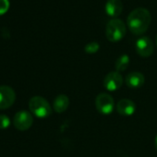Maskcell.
<instances>
[{"label": "cell", "instance_id": "7", "mask_svg": "<svg viewBox=\"0 0 157 157\" xmlns=\"http://www.w3.org/2000/svg\"><path fill=\"white\" fill-rule=\"evenodd\" d=\"M123 82V78L119 72L111 71L104 78V87L109 92H116L121 88Z\"/></svg>", "mask_w": 157, "mask_h": 157}, {"label": "cell", "instance_id": "3", "mask_svg": "<svg viewBox=\"0 0 157 157\" xmlns=\"http://www.w3.org/2000/svg\"><path fill=\"white\" fill-rule=\"evenodd\" d=\"M29 108L31 112L39 118H44L51 115L52 108L47 100L42 96H33L29 102Z\"/></svg>", "mask_w": 157, "mask_h": 157}, {"label": "cell", "instance_id": "17", "mask_svg": "<svg viewBox=\"0 0 157 157\" xmlns=\"http://www.w3.org/2000/svg\"><path fill=\"white\" fill-rule=\"evenodd\" d=\"M154 146H155V149L157 151V135L155 136V140H154Z\"/></svg>", "mask_w": 157, "mask_h": 157}, {"label": "cell", "instance_id": "14", "mask_svg": "<svg viewBox=\"0 0 157 157\" xmlns=\"http://www.w3.org/2000/svg\"><path fill=\"white\" fill-rule=\"evenodd\" d=\"M99 49H100V44L97 42H91V43L87 44L84 47L85 52L90 55L97 53L99 51Z\"/></svg>", "mask_w": 157, "mask_h": 157}, {"label": "cell", "instance_id": "16", "mask_svg": "<svg viewBox=\"0 0 157 157\" xmlns=\"http://www.w3.org/2000/svg\"><path fill=\"white\" fill-rule=\"evenodd\" d=\"M9 9H10L9 0H0V16L7 13Z\"/></svg>", "mask_w": 157, "mask_h": 157}, {"label": "cell", "instance_id": "13", "mask_svg": "<svg viewBox=\"0 0 157 157\" xmlns=\"http://www.w3.org/2000/svg\"><path fill=\"white\" fill-rule=\"evenodd\" d=\"M130 63V58L128 55H121L116 61L115 63V67H116V71L117 72H123L125 71L128 67L129 66Z\"/></svg>", "mask_w": 157, "mask_h": 157}, {"label": "cell", "instance_id": "8", "mask_svg": "<svg viewBox=\"0 0 157 157\" xmlns=\"http://www.w3.org/2000/svg\"><path fill=\"white\" fill-rule=\"evenodd\" d=\"M16 100L14 90L6 85L0 86V110L10 107Z\"/></svg>", "mask_w": 157, "mask_h": 157}, {"label": "cell", "instance_id": "18", "mask_svg": "<svg viewBox=\"0 0 157 157\" xmlns=\"http://www.w3.org/2000/svg\"><path fill=\"white\" fill-rule=\"evenodd\" d=\"M156 45H157V35H156Z\"/></svg>", "mask_w": 157, "mask_h": 157}, {"label": "cell", "instance_id": "10", "mask_svg": "<svg viewBox=\"0 0 157 157\" xmlns=\"http://www.w3.org/2000/svg\"><path fill=\"white\" fill-rule=\"evenodd\" d=\"M116 109L119 115L124 117H129L135 113L136 105L133 101L129 99H121L116 105Z\"/></svg>", "mask_w": 157, "mask_h": 157}, {"label": "cell", "instance_id": "12", "mask_svg": "<svg viewBox=\"0 0 157 157\" xmlns=\"http://www.w3.org/2000/svg\"><path fill=\"white\" fill-rule=\"evenodd\" d=\"M68 105H69V99L65 94H59V95H57L55 98L54 104H53L54 110L56 113H59V114L65 112L67 109Z\"/></svg>", "mask_w": 157, "mask_h": 157}, {"label": "cell", "instance_id": "9", "mask_svg": "<svg viewBox=\"0 0 157 157\" xmlns=\"http://www.w3.org/2000/svg\"><path fill=\"white\" fill-rule=\"evenodd\" d=\"M145 82V78L142 73L134 71L130 72L126 76L125 78V83L129 89H139L140 88Z\"/></svg>", "mask_w": 157, "mask_h": 157}, {"label": "cell", "instance_id": "1", "mask_svg": "<svg viewBox=\"0 0 157 157\" xmlns=\"http://www.w3.org/2000/svg\"><path fill=\"white\" fill-rule=\"evenodd\" d=\"M151 21L150 11L144 8L133 10L128 16L127 26L134 35H141L146 33Z\"/></svg>", "mask_w": 157, "mask_h": 157}, {"label": "cell", "instance_id": "2", "mask_svg": "<svg viewBox=\"0 0 157 157\" xmlns=\"http://www.w3.org/2000/svg\"><path fill=\"white\" fill-rule=\"evenodd\" d=\"M126 24L120 19L110 20L105 27V36L111 43H117L121 41L126 34Z\"/></svg>", "mask_w": 157, "mask_h": 157}, {"label": "cell", "instance_id": "15", "mask_svg": "<svg viewBox=\"0 0 157 157\" xmlns=\"http://www.w3.org/2000/svg\"><path fill=\"white\" fill-rule=\"evenodd\" d=\"M10 125V119L6 115H0V128H8Z\"/></svg>", "mask_w": 157, "mask_h": 157}, {"label": "cell", "instance_id": "6", "mask_svg": "<svg viewBox=\"0 0 157 157\" xmlns=\"http://www.w3.org/2000/svg\"><path fill=\"white\" fill-rule=\"evenodd\" d=\"M135 49L137 54L141 57H149L152 55L154 45L151 38L147 36H141L136 41Z\"/></svg>", "mask_w": 157, "mask_h": 157}, {"label": "cell", "instance_id": "5", "mask_svg": "<svg viewBox=\"0 0 157 157\" xmlns=\"http://www.w3.org/2000/svg\"><path fill=\"white\" fill-rule=\"evenodd\" d=\"M33 123V117L32 114L28 111L21 110L19 111L13 118V125L19 130H27L29 129Z\"/></svg>", "mask_w": 157, "mask_h": 157}, {"label": "cell", "instance_id": "11", "mask_svg": "<svg viewBox=\"0 0 157 157\" xmlns=\"http://www.w3.org/2000/svg\"><path fill=\"white\" fill-rule=\"evenodd\" d=\"M105 10L109 17L116 19L122 13V1L121 0H107L105 5Z\"/></svg>", "mask_w": 157, "mask_h": 157}, {"label": "cell", "instance_id": "4", "mask_svg": "<svg viewBox=\"0 0 157 157\" xmlns=\"http://www.w3.org/2000/svg\"><path fill=\"white\" fill-rule=\"evenodd\" d=\"M95 107L100 114L105 116L110 115L115 108L114 99L110 94L102 93L95 98Z\"/></svg>", "mask_w": 157, "mask_h": 157}]
</instances>
